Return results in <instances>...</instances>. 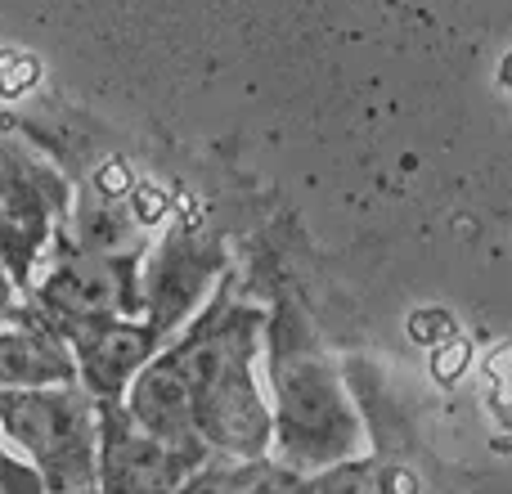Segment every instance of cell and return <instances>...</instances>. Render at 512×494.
<instances>
[{
  "instance_id": "obj_1",
  "label": "cell",
  "mask_w": 512,
  "mask_h": 494,
  "mask_svg": "<svg viewBox=\"0 0 512 494\" xmlns=\"http://www.w3.org/2000/svg\"><path fill=\"white\" fill-rule=\"evenodd\" d=\"M261 333L265 315L239 301L234 283H225L203 310H194V319L180 333L162 342L189 387L194 432L212 459L239 463L270 454V396L256 382Z\"/></svg>"
},
{
  "instance_id": "obj_2",
  "label": "cell",
  "mask_w": 512,
  "mask_h": 494,
  "mask_svg": "<svg viewBox=\"0 0 512 494\" xmlns=\"http://www.w3.org/2000/svg\"><path fill=\"white\" fill-rule=\"evenodd\" d=\"M265 369H270V454L297 472L333 468L364 454V423L337 378L315 328L292 301L265 319Z\"/></svg>"
},
{
  "instance_id": "obj_3",
  "label": "cell",
  "mask_w": 512,
  "mask_h": 494,
  "mask_svg": "<svg viewBox=\"0 0 512 494\" xmlns=\"http://www.w3.org/2000/svg\"><path fill=\"white\" fill-rule=\"evenodd\" d=\"M0 432L50 490L99 486V414L81 382L0 387Z\"/></svg>"
},
{
  "instance_id": "obj_4",
  "label": "cell",
  "mask_w": 512,
  "mask_h": 494,
  "mask_svg": "<svg viewBox=\"0 0 512 494\" xmlns=\"http://www.w3.org/2000/svg\"><path fill=\"white\" fill-rule=\"evenodd\" d=\"M50 265L32 279L27 306L45 319L59 337L95 324L108 315H144V252H90L72 239H54Z\"/></svg>"
},
{
  "instance_id": "obj_5",
  "label": "cell",
  "mask_w": 512,
  "mask_h": 494,
  "mask_svg": "<svg viewBox=\"0 0 512 494\" xmlns=\"http://www.w3.org/2000/svg\"><path fill=\"white\" fill-rule=\"evenodd\" d=\"M221 270H225V243L216 234H207L203 225L180 221L162 243H149L140 270L144 319H149V328L162 342L194 319V310L203 306L212 283L221 279Z\"/></svg>"
},
{
  "instance_id": "obj_6",
  "label": "cell",
  "mask_w": 512,
  "mask_h": 494,
  "mask_svg": "<svg viewBox=\"0 0 512 494\" xmlns=\"http://www.w3.org/2000/svg\"><path fill=\"white\" fill-rule=\"evenodd\" d=\"M99 414V486L104 490H176L198 472L189 454L171 450L131 418L126 400H95Z\"/></svg>"
},
{
  "instance_id": "obj_7",
  "label": "cell",
  "mask_w": 512,
  "mask_h": 494,
  "mask_svg": "<svg viewBox=\"0 0 512 494\" xmlns=\"http://www.w3.org/2000/svg\"><path fill=\"white\" fill-rule=\"evenodd\" d=\"M68 346L77 355L81 387L95 400H122L131 378L158 355L162 337L153 333L144 315H108L68 333Z\"/></svg>"
},
{
  "instance_id": "obj_8",
  "label": "cell",
  "mask_w": 512,
  "mask_h": 494,
  "mask_svg": "<svg viewBox=\"0 0 512 494\" xmlns=\"http://www.w3.org/2000/svg\"><path fill=\"white\" fill-rule=\"evenodd\" d=\"M77 382V355L32 306L0 324V387H50Z\"/></svg>"
},
{
  "instance_id": "obj_9",
  "label": "cell",
  "mask_w": 512,
  "mask_h": 494,
  "mask_svg": "<svg viewBox=\"0 0 512 494\" xmlns=\"http://www.w3.org/2000/svg\"><path fill=\"white\" fill-rule=\"evenodd\" d=\"M72 212V225L63 230V239L90 252H149V225L131 212V207L113 203V198H81Z\"/></svg>"
},
{
  "instance_id": "obj_10",
  "label": "cell",
  "mask_w": 512,
  "mask_h": 494,
  "mask_svg": "<svg viewBox=\"0 0 512 494\" xmlns=\"http://www.w3.org/2000/svg\"><path fill=\"white\" fill-rule=\"evenodd\" d=\"M41 472L32 468L27 459H14L5 445V432H0V490H41Z\"/></svg>"
},
{
  "instance_id": "obj_11",
  "label": "cell",
  "mask_w": 512,
  "mask_h": 494,
  "mask_svg": "<svg viewBox=\"0 0 512 494\" xmlns=\"http://www.w3.org/2000/svg\"><path fill=\"white\" fill-rule=\"evenodd\" d=\"M14 315H23V283L14 279V270H9L5 256H0V324Z\"/></svg>"
}]
</instances>
